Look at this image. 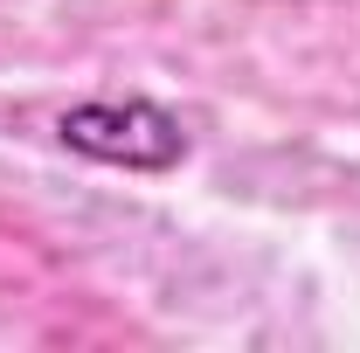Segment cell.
<instances>
[{"label":"cell","instance_id":"obj_1","mask_svg":"<svg viewBox=\"0 0 360 353\" xmlns=\"http://www.w3.org/2000/svg\"><path fill=\"white\" fill-rule=\"evenodd\" d=\"M56 139L90 160V167H118V174H174L187 160V125L153 97H84L56 118Z\"/></svg>","mask_w":360,"mask_h":353}]
</instances>
